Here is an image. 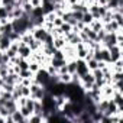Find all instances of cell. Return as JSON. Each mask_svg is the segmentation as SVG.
Segmentation results:
<instances>
[{
    "mask_svg": "<svg viewBox=\"0 0 123 123\" xmlns=\"http://www.w3.org/2000/svg\"><path fill=\"white\" fill-rule=\"evenodd\" d=\"M73 75L70 73H62V74H58V81L62 83V84H70L71 83Z\"/></svg>",
    "mask_w": 123,
    "mask_h": 123,
    "instance_id": "7c38bea8",
    "label": "cell"
},
{
    "mask_svg": "<svg viewBox=\"0 0 123 123\" xmlns=\"http://www.w3.org/2000/svg\"><path fill=\"white\" fill-rule=\"evenodd\" d=\"M54 48L55 49H62L65 45H67V41H65V36L64 35H59V36H54V42H52Z\"/></svg>",
    "mask_w": 123,
    "mask_h": 123,
    "instance_id": "ba28073f",
    "label": "cell"
},
{
    "mask_svg": "<svg viewBox=\"0 0 123 123\" xmlns=\"http://www.w3.org/2000/svg\"><path fill=\"white\" fill-rule=\"evenodd\" d=\"M29 3L32 7H39L42 5V0H29Z\"/></svg>",
    "mask_w": 123,
    "mask_h": 123,
    "instance_id": "7402d4cb",
    "label": "cell"
},
{
    "mask_svg": "<svg viewBox=\"0 0 123 123\" xmlns=\"http://www.w3.org/2000/svg\"><path fill=\"white\" fill-rule=\"evenodd\" d=\"M93 84H94V75H93L91 71H88V73H86L84 75L80 77V87H81L84 91L90 90Z\"/></svg>",
    "mask_w": 123,
    "mask_h": 123,
    "instance_id": "7a4b0ae2",
    "label": "cell"
},
{
    "mask_svg": "<svg viewBox=\"0 0 123 123\" xmlns=\"http://www.w3.org/2000/svg\"><path fill=\"white\" fill-rule=\"evenodd\" d=\"M10 119H12V123H26V117L20 113V110H15L12 114H10Z\"/></svg>",
    "mask_w": 123,
    "mask_h": 123,
    "instance_id": "9c48e42d",
    "label": "cell"
},
{
    "mask_svg": "<svg viewBox=\"0 0 123 123\" xmlns=\"http://www.w3.org/2000/svg\"><path fill=\"white\" fill-rule=\"evenodd\" d=\"M31 32H32L33 38H35L36 41H39L41 43H43V41L46 39V36H48V33H49V32H48L43 26H35Z\"/></svg>",
    "mask_w": 123,
    "mask_h": 123,
    "instance_id": "3957f363",
    "label": "cell"
},
{
    "mask_svg": "<svg viewBox=\"0 0 123 123\" xmlns=\"http://www.w3.org/2000/svg\"><path fill=\"white\" fill-rule=\"evenodd\" d=\"M80 77L84 75L86 73H88V67H87V62L86 59H81V58H77V71H75Z\"/></svg>",
    "mask_w": 123,
    "mask_h": 123,
    "instance_id": "52a82bcc",
    "label": "cell"
},
{
    "mask_svg": "<svg viewBox=\"0 0 123 123\" xmlns=\"http://www.w3.org/2000/svg\"><path fill=\"white\" fill-rule=\"evenodd\" d=\"M19 77L20 78H33V73L28 68V70H20L19 71Z\"/></svg>",
    "mask_w": 123,
    "mask_h": 123,
    "instance_id": "d6986e66",
    "label": "cell"
},
{
    "mask_svg": "<svg viewBox=\"0 0 123 123\" xmlns=\"http://www.w3.org/2000/svg\"><path fill=\"white\" fill-rule=\"evenodd\" d=\"M59 29H61V32H62V35L65 36V35H68L71 31H73V25H70V23H67V22H64L62 25L59 26Z\"/></svg>",
    "mask_w": 123,
    "mask_h": 123,
    "instance_id": "ac0fdd59",
    "label": "cell"
},
{
    "mask_svg": "<svg viewBox=\"0 0 123 123\" xmlns=\"http://www.w3.org/2000/svg\"><path fill=\"white\" fill-rule=\"evenodd\" d=\"M39 68H41V64H39V62H36V61H31V59H29V70H31L33 74H35Z\"/></svg>",
    "mask_w": 123,
    "mask_h": 123,
    "instance_id": "ffe728a7",
    "label": "cell"
},
{
    "mask_svg": "<svg viewBox=\"0 0 123 123\" xmlns=\"http://www.w3.org/2000/svg\"><path fill=\"white\" fill-rule=\"evenodd\" d=\"M29 90H31V96H29V97H32L33 100H42V97L46 94L45 87H42L41 84H38V83H35V81L31 83Z\"/></svg>",
    "mask_w": 123,
    "mask_h": 123,
    "instance_id": "6da1fadb",
    "label": "cell"
},
{
    "mask_svg": "<svg viewBox=\"0 0 123 123\" xmlns=\"http://www.w3.org/2000/svg\"><path fill=\"white\" fill-rule=\"evenodd\" d=\"M100 43H101V46H104V48H110V46L117 45L116 33H113V32H106V35L103 36V39H101Z\"/></svg>",
    "mask_w": 123,
    "mask_h": 123,
    "instance_id": "277c9868",
    "label": "cell"
},
{
    "mask_svg": "<svg viewBox=\"0 0 123 123\" xmlns=\"http://www.w3.org/2000/svg\"><path fill=\"white\" fill-rule=\"evenodd\" d=\"M93 20H94V18H93V15H91V13H90L88 10L83 13V18H81V22H83L84 25H90V23H91Z\"/></svg>",
    "mask_w": 123,
    "mask_h": 123,
    "instance_id": "2e32d148",
    "label": "cell"
},
{
    "mask_svg": "<svg viewBox=\"0 0 123 123\" xmlns=\"http://www.w3.org/2000/svg\"><path fill=\"white\" fill-rule=\"evenodd\" d=\"M88 26H90V28H91L94 32H98L100 29H103V22H101L100 19H94V20H93V22H91Z\"/></svg>",
    "mask_w": 123,
    "mask_h": 123,
    "instance_id": "5bb4252c",
    "label": "cell"
},
{
    "mask_svg": "<svg viewBox=\"0 0 123 123\" xmlns=\"http://www.w3.org/2000/svg\"><path fill=\"white\" fill-rule=\"evenodd\" d=\"M111 100H113L119 107H123V94H122V91H114L113 96H111Z\"/></svg>",
    "mask_w": 123,
    "mask_h": 123,
    "instance_id": "8fae6325",
    "label": "cell"
},
{
    "mask_svg": "<svg viewBox=\"0 0 123 123\" xmlns=\"http://www.w3.org/2000/svg\"><path fill=\"white\" fill-rule=\"evenodd\" d=\"M67 71L70 74H74L77 71V58H73V59L67 61Z\"/></svg>",
    "mask_w": 123,
    "mask_h": 123,
    "instance_id": "30bf717a",
    "label": "cell"
},
{
    "mask_svg": "<svg viewBox=\"0 0 123 123\" xmlns=\"http://www.w3.org/2000/svg\"><path fill=\"white\" fill-rule=\"evenodd\" d=\"M18 55H19L20 58H26V59H29V58H31V55H32V49H31V48H29L26 43H23V42H19Z\"/></svg>",
    "mask_w": 123,
    "mask_h": 123,
    "instance_id": "8992f818",
    "label": "cell"
},
{
    "mask_svg": "<svg viewBox=\"0 0 123 123\" xmlns=\"http://www.w3.org/2000/svg\"><path fill=\"white\" fill-rule=\"evenodd\" d=\"M33 114H41V116H43V107H42L41 100H35V104H33Z\"/></svg>",
    "mask_w": 123,
    "mask_h": 123,
    "instance_id": "9a60e30c",
    "label": "cell"
},
{
    "mask_svg": "<svg viewBox=\"0 0 123 123\" xmlns=\"http://www.w3.org/2000/svg\"><path fill=\"white\" fill-rule=\"evenodd\" d=\"M107 49H109V52H110V64L122 58V54H123V51H122V46H119V45H114V46H110V48H107Z\"/></svg>",
    "mask_w": 123,
    "mask_h": 123,
    "instance_id": "5b68a950",
    "label": "cell"
},
{
    "mask_svg": "<svg viewBox=\"0 0 123 123\" xmlns=\"http://www.w3.org/2000/svg\"><path fill=\"white\" fill-rule=\"evenodd\" d=\"M62 23H64V20H62V18H59V16H55V18H54V20H52L54 28H59Z\"/></svg>",
    "mask_w": 123,
    "mask_h": 123,
    "instance_id": "44dd1931",
    "label": "cell"
},
{
    "mask_svg": "<svg viewBox=\"0 0 123 123\" xmlns=\"http://www.w3.org/2000/svg\"><path fill=\"white\" fill-rule=\"evenodd\" d=\"M26 122H29V123H42V122H45V119H43V116H41V114H31L29 117H28V120Z\"/></svg>",
    "mask_w": 123,
    "mask_h": 123,
    "instance_id": "4fadbf2b",
    "label": "cell"
},
{
    "mask_svg": "<svg viewBox=\"0 0 123 123\" xmlns=\"http://www.w3.org/2000/svg\"><path fill=\"white\" fill-rule=\"evenodd\" d=\"M86 62H87L88 71H93V70L98 68V61H97L96 58H90V59H87V61H86Z\"/></svg>",
    "mask_w": 123,
    "mask_h": 123,
    "instance_id": "e0dca14e",
    "label": "cell"
}]
</instances>
